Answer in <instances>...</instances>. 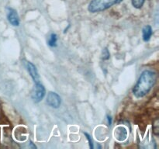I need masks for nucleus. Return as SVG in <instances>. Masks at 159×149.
Returning <instances> with one entry per match:
<instances>
[{
    "label": "nucleus",
    "instance_id": "nucleus-1",
    "mask_svg": "<svg viewBox=\"0 0 159 149\" xmlns=\"http://www.w3.org/2000/svg\"><path fill=\"white\" fill-rule=\"evenodd\" d=\"M156 73L152 70H144L141 72L138 82L132 89L134 96L138 99L147 96L156 82Z\"/></svg>",
    "mask_w": 159,
    "mask_h": 149
},
{
    "label": "nucleus",
    "instance_id": "nucleus-2",
    "mask_svg": "<svg viewBox=\"0 0 159 149\" xmlns=\"http://www.w3.org/2000/svg\"><path fill=\"white\" fill-rule=\"evenodd\" d=\"M123 1L124 0H92L89 4L88 9L92 13L102 12Z\"/></svg>",
    "mask_w": 159,
    "mask_h": 149
},
{
    "label": "nucleus",
    "instance_id": "nucleus-3",
    "mask_svg": "<svg viewBox=\"0 0 159 149\" xmlns=\"http://www.w3.org/2000/svg\"><path fill=\"white\" fill-rule=\"evenodd\" d=\"M45 94H46V89L44 86L40 82H36L31 92V98L33 101L36 103L40 102L43 99Z\"/></svg>",
    "mask_w": 159,
    "mask_h": 149
},
{
    "label": "nucleus",
    "instance_id": "nucleus-4",
    "mask_svg": "<svg viewBox=\"0 0 159 149\" xmlns=\"http://www.w3.org/2000/svg\"><path fill=\"white\" fill-rule=\"evenodd\" d=\"M46 102L48 106L54 109H57L60 107L61 103V99L60 96L57 93L54 92H49L48 93Z\"/></svg>",
    "mask_w": 159,
    "mask_h": 149
},
{
    "label": "nucleus",
    "instance_id": "nucleus-5",
    "mask_svg": "<svg viewBox=\"0 0 159 149\" xmlns=\"http://www.w3.org/2000/svg\"><path fill=\"white\" fill-rule=\"evenodd\" d=\"M7 20L9 23L13 26H20V17H19L16 10L12 8H7Z\"/></svg>",
    "mask_w": 159,
    "mask_h": 149
},
{
    "label": "nucleus",
    "instance_id": "nucleus-6",
    "mask_svg": "<svg viewBox=\"0 0 159 149\" xmlns=\"http://www.w3.org/2000/svg\"><path fill=\"white\" fill-rule=\"evenodd\" d=\"M26 69H27V71L30 74V77L32 78V79L34 80V83L40 82V75H39L38 71H37L35 65H34L32 62L26 61Z\"/></svg>",
    "mask_w": 159,
    "mask_h": 149
},
{
    "label": "nucleus",
    "instance_id": "nucleus-7",
    "mask_svg": "<svg viewBox=\"0 0 159 149\" xmlns=\"http://www.w3.org/2000/svg\"><path fill=\"white\" fill-rule=\"evenodd\" d=\"M153 35V29L150 25H146L142 29V37L144 41L147 42L151 39Z\"/></svg>",
    "mask_w": 159,
    "mask_h": 149
},
{
    "label": "nucleus",
    "instance_id": "nucleus-8",
    "mask_svg": "<svg viewBox=\"0 0 159 149\" xmlns=\"http://www.w3.org/2000/svg\"><path fill=\"white\" fill-rule=\"evenodd\" d=\"M115 135H116L117 140H119V141H124V140L126 139V138H127V130H126L124 127H117V128L115 130Z\"/></svg>",
    "mask_w": 159,
    "mask_h": 149
},
{
    "label": "nucleus",
    "instance_id": "nucleus-9",
    "mask_svg": "<svg viewBox=\"0 0 159 149\" xmlns=\"http://www.w3.org/2000/svg\"><path fill=\"white\" fill-rule=\"evenodd\" d=\"M57 34L52 33L50 34L49 38L48 40V44L50 47H56L57 46Z\"/></svg>",
    "mask_w": 159,
    "mask_h": 149
},
{
    "label": "nucleus",
    "instance_id": "nucleus-10",
    "mask_svg": "<svg viewBox=\"0 0 159 149\" xmlns=\"http://www.w3.org/2000/svg\"><path fill=\"white\" fill-rule=\"evenodd\" d=\"M132 5L136 9H141L144 6L145 0H132Z\"/></svg>",
    "mask_w": 159,
    "mask_h": 149
},
{
    "label": "nucleus",
    "instance_id": "nucleus-11",
    "mask_svg": "<svg viewBox=\"0 0 159 149\" xmlns=\"http://www.w3.org/2000/svg\"><path fill=\"white\" fill-rule=\"evenodd\" d=\"M102 57V59L103 61H107V60H108V59H110V51H109L108 48L105 47L104 49H102V57Z\"/></svg>",
    "mask_w": 159,
    "mask_h": 149
},
{
    "label": "nucleus",
    "instance_id": "nucleus-12",
    "mask_svg": "<svg viewBox=\"0 0 159 149\" xmlns=\"http://www.w3.org/2000/svg\"><path fill=\"white\" fill-rule=\"evenodd\" d=\"M84 134H85V136L86 137L87 140H88L90 148L93 149V140H92L91 137H90V135L88 133H86V132H84Z\"/></svg>",
    "mask_w": 159,
    "mask_h": 149
},
{
    "label": "nucleus",
    "instance_id": "nucleus-13",
    "mask_svg": "<svg viewBox=\"0 0 159 149\" xmlns=\"http://www.w3.org/2000/svg\"><path fill=\"white\" fill-rule=\"evenodd\" d=\"M158 120H157L155 125L158 126ZM154 133H155V134H156V135L158 134V127H155V128H154Z\"/></svg>",
    "mask_w": 159,
    "mask_h": 149
},
{
    "label": "nucleus",
    "instance_id": "nucleus-14",
    "mask_svg": "<svg viewBox=\"0 0 159 149\" xmlns=\"http://www.w3.org/2000/svg\"><path fill=\"white\" fill-rule=\"evenodd\" d=\"M107 121H108V125L110 126L112 124V117H111V116H110V115H107Z\"/></svg>",
    "mask_w": 159,
    "mask_h": 149
}]
</instances>
